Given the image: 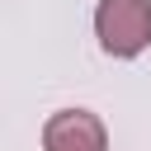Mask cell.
I'll list each match as a JSON object with an SVG mask.
<instances>
[{
    "label": "cell",
    "instance_id": "obj_1",
    "mask_svg": "<svg viewBox=\"0 0 151 151\" xmlns=\"http://www.w3.org/2000/svg\"><path fill=\"white\" fill-rule=\"evenodd\" d=\"M94 33L109 57H137L151 47V0H99Z\"/></svg>",
    "mask_w": 151,
    "mask_h": 151
},
{
    "label": "cell",
    "instance_id": "obj_2",
    "mask_svg": "<svg viewBox=\"0 0 151 151\" xmlns=\"http://www.w3.org/2000/svg\"><path fill=\"white\" fill-rule=\"evenodd\" d=\"M42 151H109V132L90 109H61L42 127Z\"/></svg>",
    "mask_w": 151,
    "mask_h": 151
}]
</instances>
